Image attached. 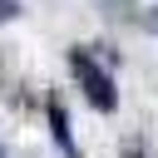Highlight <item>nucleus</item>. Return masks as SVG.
Instances as JSON below:
<instances>
[{
  "label": "nucleus",
  "mask_w": 158,
  "mask_h": 158,
  "mask_svg": "<svg viewBox=\"0 0 158 158\" xmlns=\"http://www.w3.org/2000/svg\"><path fill=\"white\" fill-rule=\"evenodd\" d=\"M69 69H74V79H79V89H84V99H89L94 109H104V114L118 109V89H114V79H109L84 49H69Z\"/></svg>",
  "instance_id": "obj_1"
},
{
  "label": "nucleus",
  "mask_w": 158,
  "mask_h": 158,
  "mask_svg": "<svg viewBox=\"0 0 158 158\" xmlns=\"http://www.w3.org/2000/svg\"><path fill=\"white\" fill-rule=\"evenodd\" d=\"M49 128H54V143L64 148V158H79V148H74V138H69V114H64L59 99H49Z\"/></svg>",
  "instance_id": "obj_2"
},
{
  "label": "nucleus",
  "mask_w": 158,
  "mask_h": 158,
  "mask_svg": "<svg viewBox=\"0 0 158 158\" xmlns=\"http://www.w3.org/2000/svg\"><path fill=\"white\" fill-rule=\"evenodd\" d=\"M15 15H20V5L15 0H0V20H15Z\"/></svg>",
  "instance_id": "obj_3"
},
{
  "label": "nucleus",
  "mask_w": 158,
  "mask_h": 158,
  "mask_svg": "<svg viewBox=\"0 0 158 158\" xmlns=\"http://www.w3.org/2000/svg\"><path fill=\"white\" fill-rule=\"evenodd\" d=\"M143 30H153V35H158V5H153V10L143 15Z\"/></svg>",
  "instance_id": "obj_4"
},
{
  "label": "nucleus",
  "mask_w": 158,
  "mask_h": 158,
  "mask_svg": "<svg viewBox=\"0 0 158 158\" xmlns=\"http://www.w3.org/2000/svg\"><path fill=\"white\" fill-rule=\"evenodd\" d=\"M0 158H5V153H0Z\"/></svg>",
  "instance_id": "obj_5"
}]
</instances>
